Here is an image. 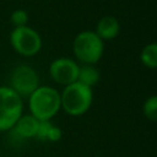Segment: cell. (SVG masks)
<instances>
[{"instance_id":"obj_1","label":"cell","mask_w":157,"mask_h":157,"mask_svg":"<svg viewBox=\"0 0 157 157\" xmlns=\"http://www.w3.org/2000/svg\"><path fill=\"white\" fill-rule=\"evenodd\" d=\"M28 98L31 115L39 121L50 120L61 108L60 93L49 86H39Z\"/></svg>"},{"instance_id":"obj_2","label":"cell","mask_w":157,"mask_h":157,"mask_svg":"<svg viewBox=\"0 0 157 157\" xmlns=\"http://www.w3.org/2000/svg\"><path fill=\"white\" fill-rule=\"evenodd\" d=\"M92 88L77 81L65 86L60 94L61 108L70 115H82L86 113L92 104Z\"/></svg>"},{"instance_id":"obj_3","label":"cell","mask_w":157,"mask_h":157,"mask_svg":"<svg viewBox=\"0 0 157 157\" xmlns=\"http://www.w3.org/2000/svg\"><path fill=\"white\" fill-rule=\"evenodd\" d=\"M75 56L83 63V65H93L102 55L104 44L94 31H82L74 39Z\"/></svg>"},{"instance_id":"obj_4","label":"cell","mask_w":157,"mask_h":157,"mask_svg":"<svg viewBox=\"0 0 157 157\" xmlns=\"http://www.w3.org/2000/svg\"><path fill=\"white\" fill-rule=\"evenodd\" d=\"M22 98L7 86H0V130H11L22 115Z\"/></svg>"},{"instance_id":"obj_5","label":"cell","mask_w":157,"mask_h":157,"mask_svg":"<svg viewBox=\"0 0 157 157\" xmlns=\"http://www.w3.org/2000/svg\"><path fill=\"white\" fill-rule=\"evenodd\" d=\"M10 42L13 49L25 56L34 55L42 48L40 36L28 26L15 27L10 34Z\"/></svg>"},{"instance_id":"obj_6","label":"cell","mask_w":157,"mask_h":157,"mask_svg":"<svg viewBox=\"0 0 157 157\" xmlns=\"http://www.w3.org/2000/svg\"><path fill=\"white\" fill-rule=\"evenodd\" d=\"M10 85V88L20 97H29L39 87V78L31 66L18 65L11 74Z\"/></svg>"},{"instance_id":"obj_7","label":"cell","mask_w":157,"mask_h":157,"mask_svg":"<svg viewBox=\"0 0 157 157\" xmlns=\"http://www.w3.org/2000/svg\"><path fill=\"white\" fill-rule=\"evenodd\" d=\"M78 65L75 60L69 58H59L52 61L49 66V74L52 78L61 85H70L77 81Z\"/></svg>"},{"instance_id":"obj_8","label":"cell","mask_w":157,"mask_h":157,"mask_svg":"<svg viewBox=\"0 0 157 157\" xmlns=\"http://www.w3.org/2000/svg\"><path fill=\"white\" fill-rule=\"evenodd\" d=\"M38 125L39 120H37L33 115H21L11 130L20 139L36 137Z\"/></svg>"},{"instance_id":"obj_9","label":"cell","mask_w":157,"mask_h":157,"mask_svg":"<svg viewBox=\"0 0 157 157\" xmlns=\"http://www.w3.org/2000/svg\"><path fill=\"white\" fill-rule=\"evenodd\" d=\"M119 29H120V25L118 20L114 16L107 15V16H103L97 22L94 32L102 40H109L118 36Z\"/></svg>"},{"instance_id":"obj_10","label":"cell","mask_w":157,"mask_h":157,"mask_svg":"<svg viewBox=\"0 0 157 157\" xmlns=\"http://www.w3.org/2000/svg\"><path fill=\"white\" fill-rule=\"evenodd\" d=\"M98 80H99V72L93 65H82L78 67L77 82L91 88L98 82Z\"/></svg>"},{"instance_id":"obj_11","label":"cell","mask_w":157,"mask_h":157,"mask_svg":"<svg viewBox=\"0 0 157 157\" xmlns=\"http://www.w3.org/2000/svg\"><path fill=\"white\" fill-rule=\"evenodd\" d=\"M141 61L145 66L150 69H155L157 65V44L156 43H150L145 45L141 50Z\"/></svg>"},{"instance_id":"obj_12","label":"cell","mask_w":157,"mask_h":157,"mask_svg":"<svg viewBox=\"0 0 157 157\" xmlns=\"http://www.w3.org/2000/svg\"><path fill=\"white\" fill-rule=\"evenodd\" d=\"M144 114L147 119L155 121L157 119V97L151 96L144 103Z\"/></svg>"},{"instance_id":"obj_13","label":"cell","mask_w":157,"mask_h":157,"mask_svg":"<svg viewBox=\"0 0 157 157\" xmlns=\"http://www.w3.org/2000/svg\"><path fill=\"white\" fill-rule=\"evenodd\" d=\"M27 21H28V13L25 10H15L11 13V22L13 23L15 27H23L27 26Z\"/></svg>"},{"instance_id":"obj_14","label":"cell","mask_w":157,"mask_h":157,"mask_svg":"<svg viewBox=\"0 0 157 157\" xmlns=\"http://www.w3.org/2000/svg\"><path fill=\"white\" fill-rule=\"evenodd\" d=\"M52 123L49 120H45V121H39V125H38V130H37V134H36V137L38 140H42V141H45L48 139V132H49V129L52 128Z\"/></svg>"},{"instance_id":"obj_15","label":"cell","mask_w":157,"mask_h":157,"mask_svg":"<svg viewBox=\"0 0 157 157\" xmlns=\"http://www.w3.org/2000/svg\"><path fill=\"white\" fill-rule=\"evenodd\" d=\"M61 135H63L61 129L58 128V126H55V125H52V128L49 129L48 139H47V140H49V141H52V142H55V141H58V140L61 139Z\"/></svg>"}]
</instances>
